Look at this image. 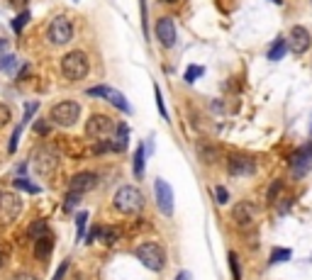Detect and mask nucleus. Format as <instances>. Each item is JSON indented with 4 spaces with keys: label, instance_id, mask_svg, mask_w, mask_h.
I'll return each mask as SVG.
<instances>
[{
    "label": "nucleus",
    "instance_id": "nucleus-43",
    "mask_svg": "<svg viewBox=\"0 0 312 280\" xmlns=\"http://www.w3.org/2000/svg\"><path fill=\"white\" fill-rule=\"evenodd\" d=\"M8 49H10V42H8V39H3V37H0V54H5Z\"/></svg>",
    "mask_w": 312,
    "mask_h": 280
},
{
    "label": "nucleus",
    "instance_id": "nucleus-30",
    "mask_svg": "<svg viewBox=\"0 0 312 280\" xmlns=\"http://www.w3.org/2000/svg\"><path fill=\"white\" fill-rule=\"evenodd\" d=\"M81 197L83 195H78V193H71V190H68V195H66V200H64V212H74V207L81 202Z\"/></svg>",
    "mask_w": 312,
    "mask_h": 280
},
{
    "label": "nucleus",
    "instance_id": "nucleus-33",
    "mask_svg": "<svg viewBox=\"0 0 312 280\" xmlns=\"http://www.w3.org/2000/svg\"><path fill=\"white\" fill-rule=\"evenodd\" d=\"M32 129L37 132L39 137H46V134L51 132V124H49V120H37V122H34V127H32Z\"/></svg>",
    "mask_w": 312,
    "mask_h": 280
},
{
    "label": "nucleus",
    "instance_id": "nucleus-10",
    "mask_svg": "<svg viewBox=\"0 0 312 280\" xmlns=\"http://www.w3.org/2000/svg\"><path fill=\"white\" fill-rule=\"evenodd\" d=\"M227 168H230V176H234V178L254 176L256 173V161L251 159V156H247V154H232Z\"/></svg>",
    "mask_w": 312,
    "mask_h": 280
},
{
    "label": "nucleus",
    "instance_id": "nucleus-36",
    "mask_svg": "<svg viewBox=\"0 0 312 280\" xmlns=\"http://www.w3.org/2000/svg\"><path fill=\"white\" fill-rule=\"evenodd\" d=\"M105 93H108V85H93L85 90V95H91V98H105Z\"/></svg>",
    "mask_w": 312,
    "mask_h": 280
},
{
    "label": "nucleus",
    "instance_id": "nucleus-29",
    "mask_svg": "<svg viewBox=\"0 0 312 280\" xmlns=\"http://www.w3.org/2000/svg\"><path fill=\"white\" fill-rule=\"evenodd\" d=\"M18 66V56L15 54H3V59H0V71H8V73H12V68Z\"/></svg>",
    "mask_w": 312,
    "mask_h": 280
},
{
    "label": "nucleus",
    "instance_id": "nucleus-34",
    "mask_svg": "<svg viewBox=\"0 0 312 280\" xmlns=\"http://www.w3.org/2000/svg\"><path fill=\"white\" fill-rule=\"evenodd\" d=\"M202 71H205L202 66H190V68H188V73H185V81H188V83H193V81H198V78L202 76Z\"/></svg>",
    "mask_w": 312,
    "mask_h": 280
},
{
    "label": "nucleus",
    "instance_id": "nucleus-42",
    "mask_svg": "<svg viewBox=\"0 0 312 280\" xmlns=\"http://www.w3.org/2000/svg\"><path fill=\"white\" fill-rule=\"evenodd\" d=\"M10 5H12V8H18V10H25L27 8V0H8Z\"/></svg>",
    "mask_w": 312,
    "mask_h": 280
},
{
    "label": "nucleus",
    "instance_id": "nucleus-7",
    "mask_svg": "<svg viewBox=\"0 0 312 280\" xmlns=\"http://www.w3.org/2000/svg\"><path fill=\"white\" fill-rule=\"evenodd\" d=\"M154 195H156V207L161 210V215L171 217L174 215V190L166 183L164 178H156L154 180Z\"/></svg>",
    "mask_w": 312,
    "mask_h": 280
},
{
    "label": "nucleus",
    "instance_id": "nucleus-41",
    "mask_svg": "<svg viewBox=\"0 0 312 280\" xmlns=\"http://www.w3.org/2000/svg\"><path fill=\"white\" fill-rule=\"evenodd\" d=\"M278 190H281V180H275L273 185H271V193H268V200H273V197L278 195Z\"/></svg>",
    "mask_w": 312,
    "mask_h": 280
},
{
    "label": "nucleus",
    "instance_id": "nucleus-2",
    "mask_svg": "<svg viewBox=\"0 0 312 280\" xmlns=\"http://www.w3.org/2000/svg\"><path fill=\"white\" fill-rule=\"evenodd\" d=\"M61 73L68 81H83L85 76L91 73V61H88V54L81 51V49H74L68 54L61 56Z\"/></svg>",
    "mask_w": 312,
    "mask_h": 280
},
{
    "label": "nucleus",
    "instance_id": "nucleus-8",
    "mask_svg": "<svg viewBox=\"0 0 312 280\" xmlns=\"http://www.w3.org/2000/svg\"><path fill=\"white\" fill-rule=\"evenodd\" d=\"M32 166H34V171L39 176H49L59 166V156H56L54 149H37L34 156H32Z\"/></svg>",
    "mask_w": 312,
    "mask_h": 280
},
{
    "label": "nucleus",
    "instance_id": "nucleus-20",
    "mask_svg": "<svg viewBox=\"0 0 312 280\" xmlns=\"http://www.w3.org/2000/svg\"><path fill=\"white\" fill-rule=\"evenodd\" d=\"M27 236L34 241V239H42V236H49V224L44 219H37V222H32L27 227Z\"/></svg>",
    "mask_w": 312,
    "mask_h": 280
},
{
    "label": "nucleus",
    "instance_id": "nucleus-25",
    "mask_svg": "<svg viewBox=\"0 0 312 280\" xmlns=\"http://www.w3.org/2000/svg\"><path fill=\"white\" fill-rule=\"evenodd\" d=\"M22 129H25V124L20 122L18 127L12 129V134H10V141H8V154H15L18 151V144H20V137H22Z\"/></svg>",
    "mask_w": 312,
    "mask_h": 280
},
{
    "label": "nucleus",
    "instance_id": "nucleus-4",
    "mask_svg": "<svg viewBox=\"0 0 312 280\" xmlns=\"http://www.w3.org/2000/svg\"><path fill=\"white\" fill-rule=\"evenodd\" d=\"M22 212V200L15 190H3L0 193V227H12Z\"/></svg>",
    "mask_w": 312,
    "mask_h": 280
},
{
    "label": "nucleus",
    "instance_id": "nucleus-1",
    "mask_svg": "<svg viewBox=\"0 0 312 280\" xmlns=\"http://www.w3.org/2000/svg\"><path fill=\"white\" fill-rule=\"evenodd\" d=\"M112 207L122 215H137L144 210V195L134 185H122L117 188V193L112 197Z\"/></svg>",
    "mask_w": 312,
    "mask_h": 280
},
{
    "label": "nucleus",
    "instance_id": "nucleus-3",
    "mask_svg": "<svg viewBox=\"0 0 312 280\" xmlns=\"http://www.w3.org/2000/svg\"><path fill=\"white\" fill-rule=\"evenodd\" d=\"M76 29H74V22L68 15H56L51 22H49V27H46V39L54 44V47H64L68 44L71 39H74Z\"/></svg>",
    "mask_w": 312,
    "mask_h": 280
},
{
    "label": "nucleus",
    "instance_id": "nucleus-12",
    "mask_svg": "<svg viewBox=\"0 0 312 280\" xmlns=\"http://www.w3.org/2000/svg\"><path fill=\"white\" fill-rule=\"evenodd\" d=\"M285 44H288V49H290L293 54H305L312 44V37H310L307 29L298 25V27L290 29V34H288V39H285Z\"/></svg>",
    "mask_w": 312,
    "mask_h": 280
},
{
    "label": "nucleus",
    "instance_id": "nucleus-35",
    "mask_svg": "<svg viewBox=\"0 0 312 280\" xmlns=\"http://www.w3.org/2000/svg\"><path fill=\"white\" fill-rule=\"evenodd\" d=\"M154 95H156V105H159V115H161V117L168 122V112H166V105H164V98H161V90H159V88H154Z\"/></svg>",
    "mask_w": 312,
    "mask_h": 280
},
{
    "label": "nucleus",
    "instance_id": "nucleus-39",
    "mask_svg": "<svg viewBox=\"0 0 312 280\" xmlns=\"http://www.w3.org/2000/svg\"><path fill=\"white\" fill-rule=\"evenodd\" d=\"M68 266H71V263H68V258H66V261H61V266L56 268V273H54V278H51V280H64L66 271H68Z\"/></svg>",
    "mask_w": 312,
    "mask_h": 280
},
{
    "label": "nucleus",
    "instance_id": "nucleus-17",
    "mask_svg": "<svg viewBox=\"0 0 312 280\" xmlns=\"http://www.w3.org/2000/svg\"><path fill=\"white\" fill-rule=\"evenodd\" d=\"M49 256H51V236L34 239V258L37 261H46Z\"/></svg>",
    "mask_w": 312,
    "mask_h": 280
},
{
    "label": "nucleus",
    "instance_id": "nucleus-31",
    "mask_svg": "<svg viewBox=\"0 0 312 280\" xmlns=\"http://www.w3.org/2000/svg\"><path fill=\"white\" fill-rule=\"evenodd\" d=\"M39 110V103L32 100V103H25V117H22V124H29V120L34 117V112Z\"/></svg>",
    "mask_w": 312,
    "mask_h": 280
},
{
    "label": "nucleus",
    "instance_id": "nucleus-22",
    "mask_svg": "<svg viewBox=\"0 0 312 280\" xmlns=\"http://www.w3.org/2000/svg\"><path fill=\"white\" fill-rule=\"evenodd\" d=\"M95 239H100L102 244L112 246V244L117 241V229H115V227H98V236H95Z\"/></svg>",
    "mask_w": 312,
    "mask_h": 280
},
{
    "label": "nucleus",
    "instance_id": "nucleus-40",
    "mask_svg": "<svg viewBox=\"0 0 312 280\" xmlns=\"http://www.w3.org/2000/svg\"><path fill=\"white\" fill-rule=\"evenodd\" d=\"M10 280H39L37 275H34V273H27V271H20V273H15V275H12V278Z\"/></svg>",
    "mask_w": 312,
    "mask_h": 280
},
{
    "label": "nucleus",
    "instance_id": "nucleus-27",
    "mask_svg": "<svg viewBox=\"0 0 312 280\" xmlns=\"http://www.w3.org/2000/svg\"><path fill=\"white\" fill-rule=\"evenodd\" d=\"M290 256H293V251H290V249H285V246H278V249H273V251H271V263L288 261Z\"/></svg>",
    "mask_w": 312,
    "mask_h": 280
},
{
    "label": "nucleus",
    "instance_id": "nucleus-37",
    "mask_svg": "<svg viewBox=\"0 0 312 280\" xmlns=\"http://www.w3.org/2000/svg\"><path fill=\"white\" fill-rule=\"evenodd\" d=\"M230 266H232V275H234V280H241V275H239V258H237V253H230Z\"/></svg>",
    "mask_w": 312,
    "mask_h": 280
},
{
    "label": "nucleus",
    "instance_id": "nucleus-48",
    "mask_svg": "<svg viewBox=\"0 0 312 280\" xmlns=\"http://www.w3.org/2000/svg\"><path fill=\"white\" fill-rule=\"evenodd\" d=\"M273 3H275V5H281V3H283V0H273Z\"/></svg>",
    "mask_w": 312,
    "mask_h": 280
},
{
    "label": "nucleus",
    "instance_id": "nucleus-28",
    "mask_svg": "<svg viewBox=\"0 0 312 280\" xmlns=\"http://www.w3.org/2000/svg\"><path fill=\"white\" fill-rule=\"evenodd\" d=\"M93 154H117V149H115V141H108V139L98 141V144L93 146Z\"/></svg>",
    "mask_w": 312,
    "mask_h": 280
},
{
    "label": "nucleus",
    "instance_id": "nucleus-24",
    "mask_svg": "<svg viewBox=\"0 0 312 280\" xmlns=\"http://www.w3.org/2000/svg\"><path fill=\"white\" fill-rule=\"evenodd\" d=\"M285 51H288L285 39H275V44L271 47V51H268V59H271V61H281V59L285 56Z\"/></svg>",
    "mask_w": 312,
    "mask_h": 280
},
{
    "label": "nucleus",
    "instance_id": "nucleus-6",
    "mask_svg": "<svg viewBox=\"0 0 312 280\" xmlns=\"http://www.w3.org/2000/svg\"><path fill=\"white\" fill-rule=\"evenodd\" d=\"M137 258L144 268H149V271H154V273L164 271V266H166V253L156 241L142 244L137 249Z\"/></svg>",
    "mask_w": 312,
    "mask_h": 280
},
{
    "label": "nucleus",
    "instance_id": "nucleus-46",
    "mask_svg": "<svg viewBox=\"0 0 312 280\" xmlns=\"http://www.w3.org/2000/svg\"><path fill=\"white\" fill-rule=\"evenodd\" d=\"M164 3H166V5H174V3H176V0H164Z\"/></svg>",
    "mask_w": 312,
    "mask_h": 280
},
{
    "label": "nucleus",
    "instance_id": "nucleus-21",
    "mask_svg": "<svg viewBox=\"0 0 312 280\" xmlns=\"http://www.w3.org/2000/svg\"><path fill=\"white\" fill-rule=\"evenodd\" d=\"M115 132V149H117V154L119 151H125L127 149V141H129V127L127 124H117V129H112Z\"/></svg>",
    "mask_w": 312,
    "mask_h": 280
},
{
    "label": "nucleus",
    "instance_id": "nucleus-11",
    "mask_svg": "<svg viewBox=\"0 0 312 280\" xmlns=\"http://www.w3.org/2000/svg\"><path fill=\"white\" fill-rule=\"evenodd\" d=\"M95 188H98V176L93 171H81V173H76L68 180V190L71 193H78V195H85V193H91Z\"/></svg>",
    "mask_w": 312,
    "mask_h": 280
},
{
    "label": "nucleus",
    "instance_id": "nucleus-44",
    "mask_svg": "<svg viewBox=\"0 0 312 280\" xmlns=\"http://www.w3.org/2000/svg\"><path fill=\"white\" fill-rule=\"evenodd\" d=\"M18 173H20V176H25V173H27V163H20V166H18Z\"/></svg>",
    "mask_w": 312,
    "mask_h": 280
},
{
    "label": "nucleus",
    "instance_id": "nucleus-13",
    "mask_svg": "<svg viewBox=\"0 0 312 280\" xmlns=\"http://www.w3.org/2000/svg\"><path fill=\"white\" fill-rule=\"evenodd\" d=\"M156 39H159L166 49L176 47V42H178V32H176V22L171 17H161L159 22H156Z\"/></svg>",
    "mask_w": 312,
    "mask_h": 280
},
{
    "label": "nucleus",
    "instance_id": "nucleus-23",
    "mask_svg": "<svg viewBox=\"0 0 312 280\" xmlns=\"http://www.w3.org/2000/svg\"><path fill=\"white\" fill-rule=\"evenodd\" d=\"M29 17H32V12H29L27 8L20 10V15L12 20V32H15V34H22V29H25V25L29 22Z\"/></svg>",
    "mask_w": 312,
    "mask_h": 280
},
{
    "label": "nucleus",
    "instance_id": "nucleus-15",
    "mask_svg": "<svg viewBox=\"0 0 312 280\" xmlns=\"http://www.w3.org/2000/svg\"><path fill=\"white\" fill-rule=\"evenodd\" d=\"M310 168H312V146H305V149L298 151L293 156V161H290V173H293L295 178H303Z\"/></svg>",
    "mask_w": 312,
    "mask_h": 280
},
{
    "label": "nucleus",
    "instance_id": "nucleus-19",
    "mask_svg": "<svg viewBox=\"0 0 312 280\" xmlns=\"http://www.w3.org/2000/svg\"><path fill=\"white\" fill-rule=\"evenodd\" d=\"M12 190H22V193H29V195H37V193H42V188L37 185V183H32V180H27L25 176H20L12 180Z\"/></svg>",
    "mask_w": 312,
    "mask_h": 280
},
{
    "label": "nucleus",
    "instance_id": "nucleus-47",
    "mask_svg": "<svg viewBox=\"0 0 312 280\" xmlns=\"http://www.w3.org/2000/svg\"><path fill=\"white\" fill-rule=\"evenodd\" d=\"M0 268H3V251H0Z\"/></svg>",
    "mask_w": 312,
    "mask_h": 280
},
{
    "label": "nucleus",
    "instance_id": "nucleus-9",
    "mask_svg": "<svg viewBox=\"0 0 312 280\" xmlns=\"http://www.w3.org/2000/svg\"><path fill=\"white\" fill-rule=\"evenodd\" d=\"M112 129H115V124L108 115H93L88 117L85 122V134L88 137H98V139H105V137H110Z\"/></svg>",
    "mask_w": 312,
    "mask_h": 280
},
{
    "label": "nucleus",
    "instance_id": "nucleus-26",
    "mask_svg": "<svg viewBox=\"0 0 312 280\" xmlns=\"http://www.w3.org/2000/svg\"><path fill=\"white\" fill-rule=\"evenodd\" d=\"M85 224H88V212H78L76 215V239L83 241V236H85Z\"/></svg>",
    "mask_w": 312,
    "mask_h": 280
},
{
    "label": "nucleus",
    "instance_id": "nucleus-45",
    "mask_svg": "<svg viewBox=\"0 0 312 280\" xmlns=\"http://www.w3.org/2000/svg\"><path fill=\"white\" fill-rule=\"evenodd\" d=\"M176 280H190V275H188V273H178V278H176Z\"/></svg>",
    "mask_w": 312,
    "mask_h": 280
},
{
    "label": "nucleus",
    "instance_id": "nucleus-5",
    "mask_svg": "<svg viewBox=\"0 0 312 280\" xmlns=\"http://www.w3.org/2000/svg\"><path fill=\"white\" fill-rule=\"evenodd\" d=\"M78 117H81V105L76 100H61L49 110V120L59 127H74Z\"/></svg>",
    "mask_w": 312,
    "mask_h": 280
},
{
    "label": "nucleus",
    "instance_id": "nucleus-18",
    "mask_svg": "<svg viewBox=\"0 0 312 280\" xmlns=\"http://www.w3.org/2000/svg\"><path fill=\"white\" fill-rule=\"evenodd\" d=\"M144 163H147V146L139 144L137 151H134V178L137 180L144 178Z\"/></svg>",
    "mask_w": 312,
    "mask_h": 280
},
{
    "label": "nucleus",
    "instance_id": "nucleus-16",
    "mask_svg": "<svg viewBox=\"0 0 312 280\" xmlns=\"http://www.w3.org/2000/svg\"><path fill=\"white\" fill-rule=\"evenodd\" d=\"M102 100H108L112 107H117V110L125 112V115H129V112H132V107H129V103H127V98L119 93V90H115V88H108V93H105V98H102Z\"/></svg>",
    "mask_w": 312,
    "mask_h": 280
},
{
    "label": "nucleus",
    "instance_id": "nucleus-38",
    "mask_svg": "<svg viewBox=\"0 0 312 280\" xmlns=\"http://www.w3.org/2000/svg\"><path fill=\"white\" fill-rule=\"evenodd\" d=\"M215 197H217V202H220V205H224V202H227V200H230V193H227V188H215Z\"/></svg>",
    "mask_w": 312,
    "mask_h": 280
},
{
    "label": "nucleus",
    "instance_id": "nucleus-14",
    "mask_svg": "<svg viewBox=\"0 0 312 280\" xmlns=\"http://www.w3.org/2000/svg\"><path fill=\"white\" fill-rule=\"evenodd\" d=\"M232 219H234L239 227H249V224L256 219V205H254V202H249V200L237 202L234 210H232Z\"/></svg>",
    "mask_w": 312,
    "mask_h": 280
},
{
    "label": "nucleus",
    "instance_id": "nucleus-32",
    "mask_svg": "<svg viewBox=\"0 0 312 280\" xmlns=\"http://www.w3.org/2000/svg\"><path fill=\"white\" fill-rule=\"evenodd\" d=\"M10 120H12V112H10V107L5 103H0V129H3V127H8Z\"/></svg>",
    "mask_w": 312,
    "mask_h": 280
}]
</instances>
